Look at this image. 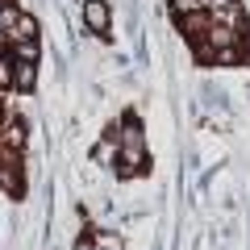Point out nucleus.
Wrapping results in <instances>:
<instances>
[{"label": "nucleus", "mask_w": 250, "mask_h": 250, "mask_svg": "<svg viewBox=\"0 0 250 250\" xmlns=\"http://www.w3.org/2000/svg\"><path fill=\"white\" fill-rule=\"evenodd\" d=\"M9 83H13V62L0 59V88H9Z\"/></svg>", "instance_id": "obj_8"}, {"label": "nucleus", "mask_w": 250, "mask_h": 250, "mask_svg": "<svg viewBox=\"0 0 250 250\" xmlns=\"http://www.w3.org/2000/svg\"><path fill=\"white\" fill-rule=\"evenodd\" d=\"M17 38H38V21L29 13H17V21L9 25V42H17Z\"/></svg>", "instance_id": "obj_4"}, {"label": "nucleus", "mask_w": 250, "mask_h": 250, "mask_svg": "<svg viewBox=\"0 0 250 250\" xmlns=\"http://www.w3.org/2000/svg\"><path fill=\"white\" fill-rule=\"evenodd\" d=\"M179 25H184V34L192 38V42H200V38L213 29V9H196V13H184L179 17Z\"/></svg>", "instance_id": "obj_3"}, {"label": "nucleus", "mask_w": 250, "mask_h": 250, "mask_svg": "<svg viewBox=\"0 0 250 250\" xmlns=\"http://www.w3.org/2000/svg\"><path fill=\"white\" fill-rule=\"evenodd\" d=\"M108 21H113V9H108V0H83V25L92 34H104Z\"/></svg>", "instance_id": "obj_2"}, {"label": "nucleus", "mask_w": 250, "mask_h": 250, "mask_svg": "<svg viewBox=\"0 0 250 250\" xmlns=\"http://www.w3.org/2000/svg\"><path fill=\"white\" fill-rule=\"evenodd\" d=\"M34 62H13V83H17V88H34Z\"/></svg>", "instance_id": "obj_5"}, {"label": "nucleus", "mask_w": 250, "mask_h": 250, "mask_svg": "<svg viewBox=\"0 0 250 250\" xmlns=\"http://www.w3.org/2000/svg\"><path fill=\"white\" fill-rule=\"evenodd\" d=\"M17 54H21V62H38V38H17Z\"/></svg>", "instance_id": "obj_6"}, {"label": "nucleus", "mask_w": 250, "mask_h": 250, "mask_svg": "<svg viewBox=\"0 0 250 250\" xmlns=\"http://www.w3.org/2000/svg\"><path fill=\"white\" fill-rule=\"evenodd\" d=\"M0 188H4V192H21V179L13 175V171H0Z\"/></svg>", "instance_id": "obj_7"}, {"label": "nucleus", "mask_w": 250, "mask_h": 250, "mask_svg": "<svg viewBox=\"0 0 250 250\" xmlns=\"http://www.w3.org/2000/svg\"><path fill=\"white\" fill-rule=\"evenodd\" d=\"M0 125H4V104H0Z\"/></svg>", "instance_id": "obj_9"}, {"label": "nucleus", "mask_w": 250, "mask_h": 250, "mask_svg": "<svg viewBox=\"0 0 250 250\" xmlns=\"http://www.w3.org/2000/svg\"><path fill=\"white\" fill-rule=\"evenodd\" d=\"M117 146L125 150V175H134V171H142V163H146V142H142V129L138 125H125L121 129V138H117Z\"/></svg>", "instance_id": "obj_1"}]
</instances>
